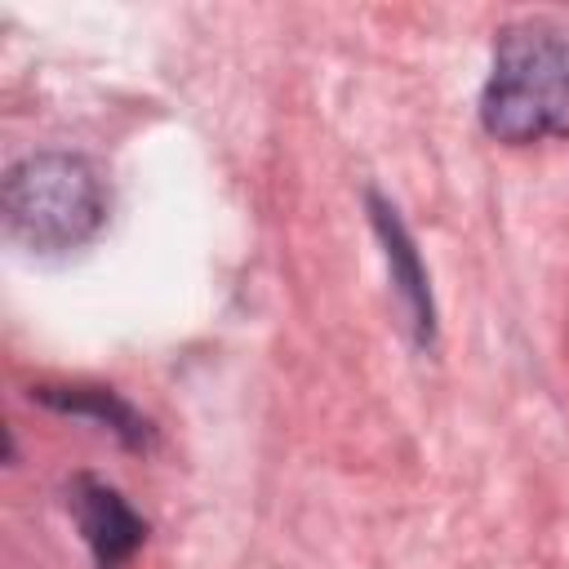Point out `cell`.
<instances>
[{
  "instance_id": "1",
  "label": "cell",
  "mask_w": 569,
  "mask_h": 569,
  "mask_svg": "<svg viewBox=\"0 0 569 569\" xmlns=\"http://www.w3.org/2000/svg\"><path fill=\"white\" fill-rule=\"evenodd\" d=\"M480 124L507 147L569 138V27L529 18L498 31Z\"/></svg>"
},
{
  "instance_id": "2",
  "label": "cell",
  "mask_w": 569,
  "mask_h": 569,
  "mask_svg": "<svg viewBox=\"0 0 569 569\" xmlns=\"http://www.w3.org/2000/svg\"><path fill=\"white\" fill-rule=\"evenodd\" d=\"M4 231L31 253H71L89 244L111 209L102 173L71 151L18 160L0 182Z\"/></svg>"
},
{
  "instance_id": "3",
  "label": "cell",
  "mask_w": 569,
  "mask_h": 569,
  "mask_svg": "<svg viewBox=\"0 0 569 569\" xmlns=\"http://www.w3.org/2000/svg\"><path fill=\"white\" fill-rule=\"evenodd\" d=\"M67 507H71L80 538L89 542L98 569H120L147 542V520L120 498V489H111L93 476H76L67 485Z\"/></svg>"
},
{
  "instance_id": "4",
  "label": "cell",
  "mask_w": 569,
  "mask_h": 569,
  "mask_svg": "<svg viewBox=\"0 0 569 569\" xmlns=\"http://www.w3.org/2000/svg\"><path fill=\"white\" fill-rule=\"evenodd\" d=\"M365 200H369V218H373V231H378L382 253H387L391 284H396V293H400V302H405V311H409L413 338H418V347H431V338H436V307H431V284H427L422 258H418V249H413V240H409L400 213H396L378 191H369Z\"/></svg>"
},
{
  "instance_id": "5",
  "label": "cell",
  "mask_w": 569,
  "mask_h": 569,
  "mask_svg": "<svg viewBox=\"0 0 569 569\" xmlns=\"http://www.w3.org/2000/svg\"><path fill=\"white\" fill-rule=\"evenodd\" d=\"M31 396L40 405H49V409H62V413H80V418L102 422L129 449H147L151 445V422L124 396H116L111 387H36Z\"/></svg>"
}]
</instances>
